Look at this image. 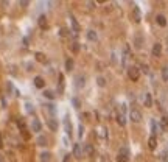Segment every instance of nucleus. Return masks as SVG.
Here are the masks:
<instances>
[{
	"instance_id": "obj_17",
	"label": "nucleus",
	"mask_w": 168,
	"mask_h": 162,
	"mask_svg": "<svg viewBox=\"0 0 168 162\" xmlns=\"http://www.w3.org/2000/svg\"><path fill=\"white\" fill-rule=\"evenodd\" d=\"M50 156H52V154H50L48 151H44L42 154H40V161H42V162H50V159H52Z\"/></svg>"
},
{
	"instance_id": "obj_21",
	"label": "nucleus",
	"mask_w": 168,
	"mask_h": 162,
	"mask_svg": "<svg viewBox=\"0 0 168 162\" xmlns=\"http://www.w3.org/2000/svg\"><path fill=\"white\" fill-rule=\"evenodd\" d=\"M84 153H86V154H89V156H93V147L92 145H86L84 147Z\"/></svg>"
},
{
	"instance_id": "obj_35",
	"label": "nucleus",
	"mask_w": 168,
	"mask_h": 162,
	"mask_svg": "<svg viewBox=\"0 0 168 162\" xmlns=\"http://www.w3.org/2000/svg\"><path fill=\"white\" fill-rule=\"evenodd\" d=\"M0 162H5V161H3V157H2V156H0Z\"/></svg>"
},
{
	"instance_id": "obj_19",
	"label": "nucleus",
	"mask_w": 168,
	"mask_h": 162,
	"mask_svg": "<svg viewBox=\"0 0 168 162\" xmlns=\"http://www.w3.org/2000/svg\"><path fill=\"white\" fill-rule=\"evenodd\" d=\"M73 66H75V64H73V59H67V61H66V70H67V72H72Z\"/></svg>"
},
{
	"instance_id": "obj_32",
	"label": "nucleus",
	"mask_w": 168,
	"mask_h": 162,
	"mask_svg": "<svg viewBox=\"0 0 168 162\" xmlns=\"http://www.w3.org/2000/svg\"><path fill=\"white\" fill-rule=\"evenodd\" d=\"M142 70L145 72V73H148V72H149V69H148V66H145V64L142 66Z\"/></svg>"
},
{
	"instance_id": "obj_3",
	"label": "nucleus",
	"mask_w": 168,
	"mask_h": 162,
	"mask_svg": "<svg viewBox=\"0 0 168 162\" xmlns=\"http://www.w3.org/2000/svg\"><path fill=\"white\" fill-rule=\"evenodd\" d=\"M117 123L120 126H125L126 125V117H125V105H121V111L117 114Z\"/></svg>"
},
{
	"instance_id": "obj_5",
	"label": "nucleus",
	"mask_w": 168,
	"mask_h": 162,
	"mask_svg": "<svg viewBox=\"0 0 168 162\" xmlns=\"http://www.w3.org/2000/svg\"><path fill=\"white\" fill-rule=\"evenodd\" d=\"M70 22H72V30H73L75 33H79V31H81V27H79V24H78V20H76L73 16H72V17H70Z\"/></svg>"
},
{
	"instance_id": "obj_16",
	"label": "nucleus",
	"mask_w": 168,
	"mask_h": 162,
	"mask_svg": "<svg viewBox=\"0 0 168 162\" xmlns=\"http://www.w3.org/2000/svg\"><path fill=\"white\" fill-rule=\"evenodd\" d=\"M47 126L50 128V129H52V131H56V129H58V123H56V120H48L47 122Z\"/></svg>"
},
{
	"instance_id": "obj_26",
	"label": "nucleus",
	"mask_w": 168,
	"mask_h": 162,
	"mask_svg": "<svg viewBox=\"0 0 168 162\" xmlns=\"http://www.w3.org/2000/svg\"><path fill=\"white\" fill-rule=\"evenodd\" d=\"M132 17H134V20L135 22H140V13L137 8H134V11H132Z\"/></svg>"
},
{
	"instance_id": "obj_11",
	"label": "nucleus",
	"mask_w": 168,
	"mask_h": 162,
	"mask_svg": "<svg viewBox=\"0 0 168 162\" xmlns=\"http://www.w3.org/2000/svg\"><path fill=\"white\" fill-rule=\"evenodd\" d=\"M31 129H33L34 133H39L40 129H42V125H40V122H39L38 119L33 120V123H31Z\"/></svg>"
},
{
	"instance_id": "obj_33",
	"label": "nucleus",
	"mask_w": 168,
	"mask_h": 162,
	"mask_svg": "<svg viewBox=\"0 0 168 162\" xmlns=\"http://www.w3.org/2000/svg\"><path fill=\"white\" fill-rule=\"evenodd\" d=\"M73 103H75V108H79V100H76V98H75Z\"/></svg>"
},
{
	"instance_id": "obj_4",
	"label": "nucleus",
	"mask_w": 168,
	"mask_h": 162,
	"mask_svg": "<svg viewBox=\"0 0 168 162\" xmlns=\"http://www.w3.org/2000/svg\"><path fill=\"white\" fill-rule=\"evenodd\" d=\"M117 162H129V157H128V150L126 148H121L119 156H117Z\"/></svg>"
},
{
	"instance_id": "obj_29",
	"label": "nucleus",
	"mask_w": 168,
	"mask_h": 162,
	"mask_svg": "<svg viewBox=\"0 0 168 162\" xmlns=\"http://www.w3.org/2000/svg\"><path fill=\"white\" fill-rule=\"evenodd\" d=\"M97 83H98V86H101V87H104V86H106V80H104L103 76H100V78L97 80Z\"/></svg>"
},
{
	"instance_id": "obj_30",
	"label": "nucleus",
	"mask_w": 168,
	"mask_h": 162,
	"mask_svg": "<svg viewBox=\"0 0 168 162\" xmlns=\"http://www.w3.org/2000/svg\"><path fill=\"white\" fill-rule=\"evenodd\" d=\"M162 76H163V81H168V69H167V67H163V70H162Z\"/></svg>"
},
{
	"instance_id": "obj_18",
	"label": "nucleus",
	"mask_w": 168,
	"mask_h": 162,
	"mask_svg": "<svg viewBox=\"0 0 168 162\" xmlns=\"http://www.w3.org/2000/svg\"><path fill=\"white\" fill-rule=\"evenodd\" d=\"M17 126H19L20 131H25V129H26V123H25V120L19 119V120H17Z\"/></svg>"
},
{
	"instance_id": "obj_8",
	"label": "nucleus",
	"mask_w": 168,
	"mask_h": 162,
	"mask_svg": "<svg viewBox=\"0 0 168 162\" xmlns=\"http://www.w3.org/2000/svg\"><path fill=\"white\" fill-rule=\"evenodd\" d=\"M34 86L38 87V89H44V86H45V81H44V78H42V76H36V78H34Z\"/></svg>"
},
{
	"instance_id": "obj_22",
	"label": "nucleus",
	"mask_w": 168,
	"mask_h": 162,
	"mask_svg": "<svg viewBox=\"0 0 168 162\" xmlns=\"http://www.w3.org/2000/svg\"><path fill=\"white\" fill-rule=\"evenodd\" d=\"M64 125H66V131H67V134L69 136H72V128H70V122H69V119H64Z\"/></svg>"
},
{
	"instance_id": "obj_12",
	"label": "nucleus",
	"mask_w": 168,
	"mask_h": 162,
	"mask_svg": "<svg viewBox=\"0 0 168 162\" xmlns=\"http://www.w3.org/2000/svg\"><path fill=\"white\" fill-rule=\"evenodd\" d=\"M151 53H153V56H160V53H162V45L160 44H154Z\"/></svg>"
},
{
	"instance_id": "obj_34",
	"label": "nucleus",
	"mask_w": 168,
	"mask_h": 162,
	"mask_svg": "<svg viewBox=\"0 0 168 162\" xmlns=\"http://www.w3.org/2000/svg\"><path fill=\"white\" fill-rule=\"evenodd\" d=\"M3 147V140H2V137H0V148Z\"/></svg>"
},
{
	"instance_id": "obj_2",
	"label": "nucleus",
	"mask_w": 168,
	"mask_h": 162,
	"mask_svg": "<svg viewBox=\"0 0 168 162\" xmlns=\"http://www.w3.org/2000/svg\"><path fill=\"white\" fill-rule=\"evenodd\" d=\"M129 119L132 123H140L142 122V114H140V111L139 109H131L129 112Z\"/></svg>"
},
{
	"instance_id": "obj_13",
	"label": "nucleus",
	"mask_w": 168,
	"mask_h": 162,
	"mask_svg": "<svg viewBox=\"0 0 168 162\" xmlns=\"http://www.w3.org/2000/svg\"><path fill=\"white\" fill-rule=\"evenodd\" d=\"M73 156L78 157V159L83 156V151H81V145H79V143H75V145H73Z\"/></svg>"
},
{
	"instance_id": "obj_25",
	"label": "nucleus",
	"mask_w": 168,
	"mask_h": 162,
	"mask_svg": "<svg viewBox=\"0 0 168 162\" xmlns=\"http://www.w3.org/2000/svg\"><path fill=\"white\" fill-rule=\"evenodd\" d=\"M70 50H72V52H73L75 55H76V53L79 52V44H78V42H73V44L70 45Z\"/></svg>"
},
{
	"instance_id": "obj_28",
	"label": "nucleus",
	"mask_w": 168,
	"mask_h": 162,
	"mask_svg": "<svg viewBox=\"0 0 168 162\" xmlns=\"http://www.w3.org/2000/svg\"><path fill=\"white\" fill-rule=\"evenodd\" d=\"M44 97H45V98H50V100H53V98H54V94H53L52 91H45V92H44Z\"/></svg>"
},
{
	"instance_id": "obj_24",
	"label": "nucleus",
	"mask_w": 168,
	"mask_h": 162,
	"mask_svg": "<svg viewBox=\"0 0 168 162\" xmlns=\"http://www.w3.org/2000/svg\"><path fill=\"white\" fill-rule=\"evenodd\" d=\"M69 30H67V28H64V27H62V28H59V36H61V38H69Z\"/></svg>"
},
{
	"instance_id": "obj_27",
	"label": "nucleus",
	"mask_w": 168,
	"mask_h": 162,
	"mask_svg": "<svg viewBox=\"0 0 168 162\" xmlns=\"http://www.w3.org/2000/svg\"><path fill=\"white\" fill-rule=\"evenodd\" d=\"M160 125H162L163 129L168 128V119H167V117H162V119H160Z\"/></svg>"
},
{
	"instance_id": "obj_15",
	"label": "nucleus",
	"mask_w": 168,
	"mask_h": 162,
	"mask_svg": "<svg viewBox=\"0 0 168 162\" xmlns=\"http://www.w3.org/2000/svg\"><path fill=\"white\" fill-rule=\"evenodd\" d=\"M87 39L92 40V42H97V40H98V36H97V33H95L93 30H89V31H87Z\"/></svg>"
},
{
	"instance_id": "obj_10",
	"label": "nucleus",
	"mask_w": 168,
	"mask_h": 162,
	"mask_svg": "<svg viewBox=\"0 0 168 162\" xmlns=\"http://www.w3.org/2000/svg\"><path fill=\"white\" fill-rule=\"evenodd\" d=\"M148 147H149V150H156V147H157V137L156 136H151L148 139Z\"/></svg>"
},
{
	"instance_id": "obj_1",
	"label": "nucleus",
	"mask_w": 168,
	"mask_h": 162,
	"mask_svg": "<svg viewBox=\"0 0 168 162\" xmlns=\"http://www.w3.org/2000/svg\"><path fill=\"white\" fill-rule=\"evenodd\" d=\"M128 76H129L131 81H139V78H140V69H139V67H135V66L129 67V69H128Z\"/></svg>"
},
{
	"instance_id": "obj_9",
	"label": "nucleus",
	"mask_w": 168,
	"mask_h": 162,
	"mask_svg": "<svg viewBox=\"0 0 168 162\" xmlns=\"http://www.w3.org/2000/svg\"><path fill=\"white\" fill-rule=\"evenodd\" d=\"M143 105L146 106V108H151L153 106V97H151V94H145V98H143Z\"/></svg>"
},
{
	"instance_id": "obj_6",
	"label": "nucleus",
	"mask_w": 168,
	"mask_h": 162,
	"mask_svg": "<svg viewBox=\"0 0 168 162\" xmlns=\"http://www.w3.org/2000/svg\"><path fill=\"white\" fill-rule=\"evenodd\" d=\"M156 22H157L159 27H167V17L163 14H157L156 16Z\"/></svg>"
},
{
	"instance_id": "obj_31",
	"label": "nucleus",
	"mask_w": 168,
	"mask_h": 162,
	"mask_svg": "<svg viewBox=\"0 0 168 162\" xmlns=\"http://www.w3.org/2000/svg\"><path fill=\"white\" fill-rule=\"evenodd\" d=\"M62 162H72V154L64 156V161H62Z\"/></svg>"
},
{
	"instance_id": "obj_20",
	"label": "nucleus",
	"mask_w": 168,
	"mask_h": 162,
	"mask_svg": "<svg viewBox=\"0 0 168 162\" xmlns=\"http://www.w3.org/2000/svg\"><path fill=\"white\" fill-rule=\"evenodd\" d=\"M38 145H40V147L47 145V137H45V136H39L38 137Z\"/></svg>"
},
{
	"instance_id": "obj_7",
	"label": "nucleus",
	"mask_w": 168,
	"mask_h": 162,
	"mask_svg": "<svg viewBox=\"0 0 168 162\" xmlns=\"http://www.w3.org/2000/svg\"><path fill=\"white\" fill-rule=\"evenodd\" d=\"M38 24L39 27L42 30H47V27H48V22H47V17L45 16H39V19H38Z\"/></svg>"
},
{
	"instance_id": "obj_23",
	"label": "nucleus",
	"mask_w": 168,
	"mask_h": 162,
	"mask_svg": "<svg viewBox=\"0 0 168 162\" xmlns=\"http://www.w3.org/2000/svg\"><path fill=\"white\" fill-rule=\"evenodd\" d=\"M76 81H78V83H76V86H78V87H83L84 84H86V78H84L83 75L78 76V78H76Z\"/></svg>"
},
{
	"instance_id": "obj_14",
	"label": "nucleus",
	"mask_w": 168,
	"mask_h": 162,
	"mask_svg": "<svg viewBox=\"0 0 168 162\" xmlns=\"http://www.w3.org/2000/svg\"><path fill=\"white\" fill-rule=\"evenodd\" d=\"M34 58H36V61H39V62H42V64H45L47 62V56L44 55V53H40V52H38L34 55Z\"/></svg>"
}]
</instances>
